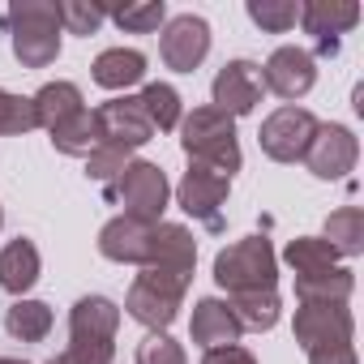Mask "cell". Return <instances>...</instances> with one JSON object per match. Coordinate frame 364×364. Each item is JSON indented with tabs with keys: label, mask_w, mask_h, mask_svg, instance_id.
Returning <instances> with one entry per match:
<instances>
[{
	"label": "cell",
	"mask_w": 364,
	"mask_h": 364,
	"mask_svg": "<svg viewBox=\"0 0 364 364\" xmlns=\"http://www.w3.org/2000/svg\"><path fill=\"white\" fill-rule=\"evenodd\" d=\"M39 129L35 120V103L26 95H9V90H0V133H31Z\"/></svg>",
	"instance_id": "cell-32"
},
{
	"label": "cell",
	"mask_w": 364,
	"mask_h": 364,
	"mask_svg": "<svg viewBox=\"0 0 364 364\" xmlns=\"http://www.w3.org/2000/svg\"><path fill=\"white\" fill-rule=\"evenodd\" d=\"M116 330H120V309L107 296H82L69 313L65 355L73 364H112L116 360Z\"/></svg>",
	"instance_id": "cell-3"
},
{
	"label": "cell",
	"mask_w": 364,
	"mask_h": 364,
	"mask_svg": "<svg viewBox=\"0 0 364 364\" xmlns=\"http://www.w3.org/2000/svg\"><path fill=\"white\" fill-rule=\"evenodd\" d=\"M228 304H232L240 330H253V334L274 330L279 326V309H283L279 304V291H245V296H232Z\"/></svg>",
	"instance_id": "cell-25"
},
{
	"label": "cell",
	"mask_w": 364,
	"mask_h": 364,
	"mask_svg": "<svg viewBox=\"0 0 364 364\" xmlns=\"http://www.w3.org/2000/svg\"><path fill=\"white\" fill-rule=\"evenodd\" d=\"M48 364H73V360H69V355L60 351V355H56V360H48Z\"/></svg>",
	"instance_id": "cell-37"
},
{
	"label": "cell",
	"mask_w": 364,
	"mask_h": 364,
	"mask_svg": "<svg viewBox=\"0 0 364 364\" xmlns=\"http://www.w3.org/2000/svg\"><path fill=\"white\" fill-rule=\"evenodd\" d=\"M31 103H35V120H39V129H48V133H52L60 120H69L73 112L86 107V103H82V90H77L73 82H48Z\"/></svg>",
	"instance_id": "cell-22"
},
{
	"label": "cell",
	"mask_w": 364,
	"mask_h": 364,
	"mask_svg": "<svg viewBox=\"0 0 364 364\" xmlns=\"http://www.w3.org/2000/svg\"><path fill=\"white\" fill-rule=\"evenodd\" d=\"M189 334H193V343H198L202 351H215V347H232V343H240L245 330H240V321H236V313H232L228 300L206 296V300L193 304Z\"/></svg>",
	"instance_id": "cell-18"
},
{
	"label": "cell",
	"mask_w": 364,
	"mask_h": 364,
	"mask_svg": "<svg viewBox=\"0 0 364 364\" xmlns=\"http://www.w3.org/2000/svg\"><path fill=\"white\" fill-rule=\"evenodd\" d=\"M360 159V141L347 124H317L309 150H304V167L317 180H343Z\"/></svg>",
	"instance_id": "cell-11"
},
{
	"label": "cell",
	"mask_w": 364,
	"mask_h": 364,
	"mask_svg": "<svg viewBox=\"0 0 364 364\" xmlns=\"http://www.w3.org/2000/svg\"><path fill=\"white\" fill-rule=\"evenodd\" d=\"M0 364H26V360H14V355H0Z\"/></svg>",
	"instance_id": "cell-38"
},
{
	"label": "cell",
	"mask_w": 364,
	"mask_h": 364,
	"mask_svg": "<svg viewBox=\"0 0 364 364\" xmlns=\"http://www.w3.org/2000/svg\"><path fill=\"white\" fill-rule=\"evenodd\" d=\"M309 364H355V347L351 343H313L304 347Z\"/></svg>",
	"instance_id": "cell-35"
},
{
	"label": "cell",
	"mask_w": 364,
	"mask_h": 364,
	"mask_svg": "<svg viewBox=\"0 0 364 364\" xmlns=\"http://www.w3.org/2000/svg\"><path fill=\"white\" fill-rule=\"evenodd\" d=\"M90 69H95L90 77H95L103 90H129V86H137V82L146 77V56H141L137 48H107V52L95 56Z\"/></svg>",
	"instance_id": "cell-20"
},
{
	"label": "cell",
	"mask_w": 364,
	"mask_h": 364,
	"mask_svg": "<svg viewBox=\"0 0 364 364\" xmlns=\"http://www.w3.org/2000/svg\"><path fill=\"white\" fill-rule=\"evenodd\" d=\"M202 364H257V360H253V351H249V347L232 343V347H215V351H206V355H202Z\"/></svg>",
	"instance_id": "cell-36"
},
{
	"label": "cell",
	"mask_w": 364,
	"mask_h": 364,
	"mask_svg": "<svg viewBox=\"0 0 364 364\" xmlns=\"http://www.w3.org/2000/svg\"><path fill=\"white\" fill-rule=\"evenodd\" d=\"M232 193V180L223 171H210V167H198L189 163L185 180L176 185V202L189 219H198L206 232H223V202Z\"/></svg>",
	"instance_id": "cell-8"
},
{
	"label": "cell",
	"mask_w": 364,
	"mask_h": 364,
	"mask_svg": "<svg viewBox=\"0 0 364 364\" xmlns=\"http://www.w3.org/2000/svg\"><path fill=\"white\" fill-rule=\"evenodd\" d=\"M317 124H321V120H317L309 107L283 103L279 112H270V116L262 120V133H257L262 154L274 159V163H296V159H304V150H309Z\"/></svg>",
	"instance_id": "cell-7"
},
{
	"label": "cell",
	"mask_w": 364,
	"mask_h": 364,
	"mask_svg": "<svg viewBox=\"0 0 364 364\" xmlns=\"http://www.w3.org/2000/svg\"><path fill=\"white\" fill-rule=\"evenodd\" d=\"M215 283L228 296L274 291V283H279V257H274L270 240L266 236H245V240L219 249V257H215Z\"/></svg>",
	"instance_id": "cell-4"
},
{
	"label": "cell",
	"mask_w": 364,
	"mask_h": 364,
	"mask_svg": "<svg viewBox=\"0 0 364 364\" xmlns=\"http://www.w3.org/2000/svg\"><path fill=\"white\" fill-rule=\"evenodd\" d=\"M107 18L129 31V35H154L163 22H167V5L163 0H141V5H120V9H107Z\"/></svg>",
	"instance_id": "cell-29"
},
{
	"label": "cell",
	"mask_w": 364,
	"mask_h": 364,
	"mask_svg": "<svg viewBox=\"0 0 364 364\" xmlns=\"http://www.w3.org/2000/svg\"><path fill=\"white\" fill-rule=\"evenodd\" d=\"M266 86H262V65L253 60H228L219 73H215V86H210V99L223 116H249L257 103H262Z\"/></svg>",
	"instance_id": "cell-13"
},
{
	"label": "cell",
	"mask_w": 364,
	"mask_h": 364,
	"mask_svg": "<svg viewBox=\"0 0 364 364\" xmlns=\"http://www.w3.org/2000/svg\"><path fill=\"white\" fill-rule=\"evenodd\" d=\"M35 283H39V249H35V240L18 236L0 249V287L22 300Z\"/></svg>",
	"instance_id": "cell-19"
},
{
	"label": "cell",
	"mask_w": 364,
	"mask_h": 364,
	"mask_svg": "<svg viewBox=\"0 0 364 364\" xmlns=\"http://www.w3.org/2000/svg\"><path fill=\"white\" fill-rule=\"evenodd\" d=\"M129 163H133V159H129V150H116V146H99V150L86 159V176H90V180H99V185L107 189V185H112V180H116V176H120Z\"/></svg>",
	"instance_id": "cell-33"
},
{
	"label": "cell",
	"mask_w": 364,
	"mask_h": 364,
	"mask_svg": "<svg viewBox=\"0 0 364 364\" xmlns=\"http://www.w3.org/2000/svg\"><path fill=\"white\" fill-rule=\"evenodd\" d=\"M52 309L43 304V300H14L9 304V313H5V330H9V338H18V343H43L48 334H52Z\"/></svg>",
	"instance_id": "cell-23"
},
{
	"label": "cell",
	"mask_w": 364,
	"mask_h": 364,
	"mask_svg": "<svg viewBox=\"0 0 364 364\" xmlns=\"http://www.w3.org/2000/svg\"><path fill=\"white\" fill-rule=\"evenodd\" d=\"M154 249V223L133 219V215H116L112 223H103L99 232V253L107 262H129V266H146Z\"/></svg>",
	"instance_id": "cell-16"
},
{
	"label": "cell",
	"mask_w": 364,
	"mask_h": 364,
	"mask_svg": "<svg viewBox=\"0 0 364 364\" xmlns=\"http://www.w3.org/2000/svg\"><path fill=\"white\" fill-rule=\"evenodd\" d=\"M249 18L262 26V31H270V35H287L296 22H300V5L296 0H249Z\"/></svg>",
	"instance_id": "cell-30"
},
{
	"label": "cell",
	"mask_w": 364,
	"mask_h": 364,
	"mask_svg": "<svg viewBox=\"0 0 364 364\" xmlns=\"http://www.w3.org/2000/svg\"><path fill=\"white\" fill-rule=\"evenodd\" d=\"M180 146L189 163L223 171L228 180L240 171V141H236V120L223 116L219 107H193L180 120Z\"/></svg>",
	"instance_id": "cell-2"
},
{
	"label": "cell",
	"mask_w": 364,
	"mask_h": 364,
	"mask_svg": "<svg viewBox=\"0 0 364 364\" xmlns=\"http://www.w3.org/2000/svg\"><path fill=\"white\" fill-rule=\"evenodd\" d=\"M189 283H193V279H180V274H167V270H150V266H146V270L133 279V287H129V296H124V309H129V317L141 321L150 334H163V330L176 321L180 300H185Z\"/></svg>",
	"instance_id": "cell-6"
},
{
	"label": "cell",
	"mask_w": 364,
	"mask_h": 364,
	"mask_svg": "<svg viewBox=\"0 0 364 364\" xmlns=\"http://www.w3.org/2000/svg\"><path fill=\"white\" fill-rule=\"evenodd\" d=\"M137 103H141V112H146V120H150L154 133H171L180 120H185V112H180V95L167 82H146L141 95H137Z\"/></svg>",
	"instance_id": "cell-24"
},
{
	"label": "cell",
	"mask_w": 364,
	"mask_h": 364,
	"mask_svg": "<svg viewBox=\"0 0 364 364\" xmlns=\"http://www.w3.org/2000/svg\"><path fill=\"white\" fill-rule=\"evenodd\" d=\"M0 228H5V210H0Z\"/></svg>",
	"instance_id": "cell-39"
},
{
	"label": "cell",
	"mask_w": 364,
	"mask_h": 364,
	"mask_svg": "<svg viewBox=\"0 0 364 364\" xmlns=\"http://www.w3.org/2000/svg\"><path fill=\"white\" fill-rule=\"evenodd\" d=\"M103 198L112 206H124V215L133 219H146V223H163V210H167V198H171V185L159 163H146V159H133L112 185L103 189Z\"/></svg>",
	"instance_id": "cell-5"
},
{
	"label": "cell",
	"mask_w": 364,
	"mask_h": 364,
	"mask_svg": "<svg viewBox=\"0 0 364 364\" xmlns=\"http://www.w3.org/2000/svg\"><path fill=\"white\" fill-rule=\"evenodd\" d=\"M52 146H56L60 154L90 159V154L99 150V120H95V112L82 107V112H73L69 120H60V124L52 129Z\"/></svg>",
	"instance_id": "cell-21"
},
{
	"label": "cell",
	"mask_w": 364,
	"mask_h": 364,
	"mask_svg": "<svg viewBox=\"0 0 364 364\" xmlns=\"http://www.w3.org/2000/svg\"><path fill=\"white\" fill-rule=\"evenodd\" d=\"M351 291H355V279H351V270H343V266L321 270V274H296V300H300V304H304V300H343V304H347Z\"/></svg>",
	"instance_id": "cell-27"
},
{
	"label": "cell",
	"mask_w": 364,
	"mask_h": 364,
	"mask_svg": "<svg viewBox=\"0 0 364 364\" xmlns=\"http://www.w3.org/2000/svg\"><path fill=\"white\" fill-rule=\"evenodd\" d=\"M95 120H99V146H116V150H129L133 154L137 146H146L154 137V129H150L137 95L133 99L129 95L107 99L103 107H95Z\"/></svg>",
	"instance_id": "cell-10"
},
{
	"label": "cell",
	"mask_w": 364,
	"mask_h": 364,
	"mask_svg": "<svg viewBox=\"0 0 364 364\" xmlns=\"http://www.w3.org/2000/svg\"><path fill=\"white\" fill-rule=\"evenodd\" d=\"M0 31H9L14 56L22 69H48L60 56V5L56 0H14L0 18Z\"/></svg>",
	"instance_id": "cell-1"
},
{
	"label": "cell",
	"mask_w": 364,
	"mask_h": 364,
	"mask_svg": "<svg viewBox=\"0 0 364 364\" xmlns=\"http://www.w3.org/2000/svg\"><path fill=\"white\" fill-rule=\"evenodd\" d=\"M283 262H287L296 274H321V270H334L338 253H334L321 236H296V240H287Z\"/></svg>",
	"instance_id": "cell-28"
},
{
	"label": "cell",
	"mask_w": 364,
	"mask_h": 364,
	"mask_svg": "<svg viewBox=\"0 0 364 364\" xmlns=\"http://www.w3.org/2000/svg\"><path fill=\"white\" fill-rule=\"evenodd\" d=\"M338 257H355L364 253V210L360 206H343L326 219V236H321Z\"/></svg>",
	"instance_id": "cell-26"
},
{
	"label": "cell",
	"mask_w": 364,
	"mask_h": 364,
	"mask_svg": "<svg viewBox=\"0 0 364 364\" xmlns=\"http://www.w3.org/2000/svg\"><path fill=\"white\" fill-rule=\"evenodd\" d=\"M103 22H107L103 5H90V0H65L60 5V31L69 35H95Z\"/></svg>",
	"instance_id": "cell-31"
},
{
	"label": "cell",
	"mask_w": 364,
	"mask_h": 364,
	"mask_svg": "<svg viewBox=\"0 0 364 364\" xmlns=\"http://www.w3.org/2000/svg\"><path fill=\"white\" fill-rule=\"evenodd\" d=\"M355 22H360V5H351V0H309V5H300V26L304 35H313L321 56H334L338 35L351 31Z\"/></svg>",
	"instance_id": "cell-15"
},
{
	"label": "cell",
	"mask_w": 364,
	"mask_h": 364,
	"mask_svg": "<svg viewBox=\"0 0 364 364\" xmlns=\"http://www.w3.org/2000/svg\"><path fill=\"white\" fill-rule=\"evenodd\" d=\"M206 52H210V26H206V18L180 14V18L163 22V31H159V56H163L167 69L193 73L206 60Z\"/></svg>",
	"instance_id": "cell-9"
},
{
	"label": "cell",
	"mask_w": 364,
	"mask_h": 364,
	"mask_svg": "<svg viewBox=\"0 0 364 364\" xmlns=\"http://www.w3.org/2000/svg\"><path fill=\"white\" fill-rule=\"evenodd\" d=\"M146 266L180 274V279H193V266H198V240H193V232L180 228V223H154V249H150Z\"/></svg>",
	"instance_id": "cell-17"
},
{
	"label": "cell",
	"mask_w": 364,
	"mask_h": 364,
	"mask_svg": "<svg viewBox=\"0 0 364 364\" xmlns=\"http://www.w3.org/2000/svg\"><path fill=\"white\" fill-rule=\"evenodd\" d=\"M317 82V60L304 48H274L270 60L262 65V86L279 99H304Z\"/></svg>",
	"instance_id": "cell-14"
},
{
	"label": "cell",
	"mask_w": 364,
	"mask_h": 364,
	"mask_svg": "<svg viewBox=\"0 0 364 364\" xmlns=\"http://www.w3.org/2000/svg\"><path fill=\"white\" fill-rule=\"evenodd\" d=\"M291 334H296L300 347H313V343H351L355 321H351V309L343 300H304L296 309Z\"/></svg>",
	"instance_id": "cell-12"
},
{
	"label": "cell",
	"mask_w": 364,
	"mask_h": 364,
	"mask_svg": "<svg viewBox=\"0 0 364 364\" xmlns=\"http://www.w3.org/2000/svg\"><path fill=\"white\" fill-rule=\"evenodd\" d=\"M137 364H185V347L167 334H146L137 343Z\"/></svg>",
	"instance_id": "cell-34"
}]
</instances>
